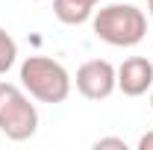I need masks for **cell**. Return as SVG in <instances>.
Wrapping results in <instances>:
<instances>
[{"mask_svg":"<svg viewBox=\"0 0 153 150\" xmlns=\"http://www.w3.org/2000/svg\"><path fill=\"white\" fill-rule=\"evenodd\" d=\"M150 109H153V88H150Z\"/></svg>","mask_w":153,"mask_h":150,"instance_id":"8fae6325","label":"cell"},{"mask_svg":"<svg viewBox=\"0 0 153 150\" xmlns=\"http://www.w3.org/2000/svg\"><path fill=\"white\" fill-rule=\"evenodd\" d=\"M138 150H153V130L144 132V135L138 138Z\"/></svg>","mask_w":153,"mask_h":150,"instance_id":"9c48e42d","label":"cell"},{"mask_svg":"<svg viewBox=\"0 0 153 150\" xmlns=\"http://www.w3.org/2000/svg\"><path fill=\"white\" fill-rule=\"evenodd\" d=\"M106 147L127 150V141H124V138H97V141H94V150H106Z\"/></svg>","mask_w":153,"mask_h":150,"instance_id":"ba28073f","label":"cell"},{"mask_svg":"<svg viewBox=\"0 0 153 150\" xmlns=\"http://www.w3.org/2000/svg\"><path fill=\"white\" fill-rule=\"evenodd\" d=\"M118 88L127 97H141L153 88V62L147 56H130L118 68Z\"/></svg>","mask_w":153,"mask_h":150,"instance_id":"5b68a950","label":"cell"},{"mask_svg":"<svg viewBox=\"0 0 153 150\" xmlns=\"http://www.w3.org/2000/svg\"><path fill=\"white\" fill-rule=\"evenodd\" d=\"M38 130V109L24 85L0 82V132L12 141H27Z\"/></svg>","mask_w":153,"mask_h":150,"instance_id":"3957f363","label":"cell"},{"mask_svg":"<svg viewBox=\"0 0 153 150\" xmlns=\"http://www.w3.org/2000/svg\"><path fill=\"white\" fill-rule=\"evenodd\" d=\"M91 30L112 47H135L147 36V15L133 3H109L91 15Z\"/></svg>","mask_w":153,"mask_h":150,"instance_id":"6da1fadb","label":"cell"},{"mask_svg":"<svg viewBox=\"0 0 153 150\" xmlns=\"http://www.w3.org/2000/svg\"><path fill=\"white\" fill-rule=\"evenodd\" d=\"M15 59H18V44H15V38L0 27V76L15 65Z\"/></svg>","mask_w":153,"mask_h":150,"instance_id":"52a82bcc","label":"cell"},{"mask_svg":"<svg viewBox=\"0 0 153 150\" xmlns=\"http://www.w3.org/2000/svg\"><path fill=\"white\" fill-rule=\"evenodd\" d=\"M91 3H94V6H97V3H100V0H91Z\"/></svg>","mask_w":153,"mask_h":150,"instance_id":"7c38bea8","label":"cell"},{"mask_svg":"<svg viewBox=\"0 0 153 150\" xmlns=\"http://www.w3.org/2000/svg\"><path fill=\"white\" fill-rule=\"evenodd\" d=\"M147 9H150V18H153V0H147Z\"/></svg>","mask_w":153,"mask_h":150,"instance_id":"30bf717a","label":"cell"},{"mask_svg":"<svg viewBox=\"0 0 153 150\" xmlns=\"http://www.w3.org/2000/svg\"><path fill=\"white\" fill-rule=\"evenodd\" d=\"M21 85L38 103H65L74 79L65 65L50 56H27L21 62Z\"/></svg>","mask_w":153,"mask_h":150,"instance_id":"7a4b0ae2","label":"cell"},{"mask_svg":"<svg viewBox=\"0 0 153 150\" xmlns=\"http://www.w3.org/2000/svg\"><path fill=\"white\" fill-rule=\"evenodd\" d=\"M53 15L68 27L85 24L94 15V3L91 0H53Z\"/></svg>","mask_w":153,"mask_h":150,"instance_id":"8992f818","label":"cell"},{"mask_svg":"<svg viewBox=\"0 0 153 150\" xmlns=\"http://www.w3.org/2000/svg\"><path fill=\"white\" fill-rule=\"evenodd\" d=\"M33 3H41V0H33Z\"/></svg>","mask_w":153,"mask_h":150,"instance_id":"4fadbf2b","label":"cell"},{"mask_svg":"<svg viewBox=\"0 0 153 150\" xmlns=\"http://www.w3.org/2000/svg\"><path fill=\"white\" fill-rule=\"evenodd\" d=\"M76 91L88 100H106L118 88V68L106 59H88L76 68Z\"/></svg>","mask_w":153,"mask_h":150,"instance_id":"277c9868","label":"cell"}]
</instances>
